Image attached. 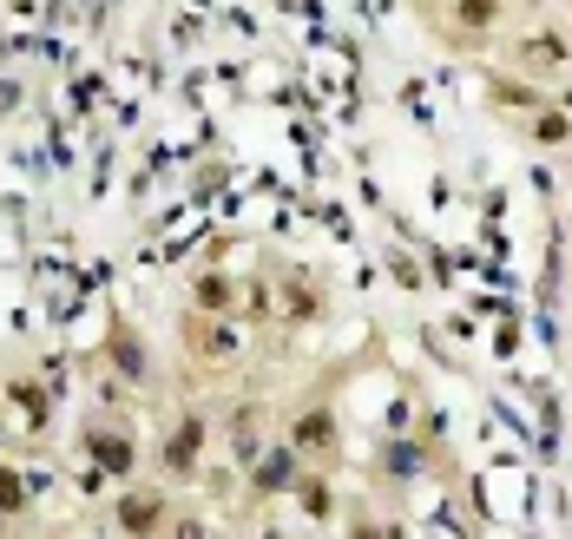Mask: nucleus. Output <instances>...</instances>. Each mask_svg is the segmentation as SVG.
Listing matches in <instances>:
<instances>
[{"instance_id":"1","label":"nucleus","mask_w":572,"mask_h":539,"mask_svg":"<svg viewBox=\"0 0 572 539\" xmlns=\"http://www.w3.org/2000/svg\"><path fill=\"white\" fill-rule=\"evenodd\" d=\"M520 60H527V66H560L566 60V40H560V33H533V40L520 46Z\"/></svg>"},{"instance_id":"2","label":"nucleus","mask_w":572,"mask_h":539,"mask_svg":"<svg viewBox=\"0 0 572 539\" xmlns=\"http://www.w3.org/2000/svg\"><path fill=\"white\" fill-rule=\"evenodd\" d=\"M125 527H132V533L158 527V507H151V500H132V507H125Z\"/></svg>"},{"instance_id":"4","label":"nucleus","mask_w":572,"mask_h":539,"mask_svg":"<svg viewBox=\"0 0 572 539\" xmlns=\"http://www.w3.org/2000/svg\"><path fill=\"white\" fill-rule=\"evenodd\" d=\"M302 441H310V447H329V414H310V421H302Z\"/></svg>"},{"instance_id":"6","label":"nucleus","mask_w":572,"mask_h":539,"mask_svg":"<svg viewBox=\"0 0 572 539\" xmlns=\"http://www.w3.org/2000/svg\"><path fill=\"white\" fill-rule=\"evenodd\" d=\"M540 139L546 145H566V119H560V112H546V119H540Z\"/></svg>"},{"instance_id":"5","label":"nucleus","mask_w":572,"mask_h":539,"mask_svg":"<svg viewBox=\"0 0 572 539\" xmlns=\"http://www.w3.org/2000/svg\"><path fill=\"white\" fill-rule=\"evenodd\" d=\"M257 480H263V487H283V480H290V461H283V454H277L270 467H257Z\"/></svg>"},{"instance_id":"3","label":"nucleus","mask_w":572,"mask_h":539,"mask_svg":"<svg viewBox=\"0 0 572 539\" xmlns=\"http://www.w3.org/2000/svg\"><path fill=\"white\" fill-rule=\"evenodd\" d=\"M494 13H500L494 0H461V20H467V27H487V20H494Z\"/></svg>"}]
</instances>
